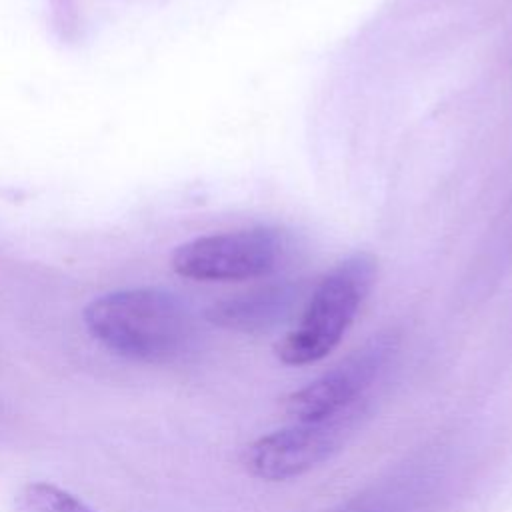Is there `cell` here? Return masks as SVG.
I'll return each instance as SVG.
<instances>
[{"label": "cell", "instance_id": "277c9868", "mask_svg": "<svg viewBox=\"0 0 512 512\" xmlns=\"http://www.w3.org/2000/svg\"><path fill=\"white\" fill-rule=\"evenodd\" d=\"M360 414L362 406L356 404L340 414L322 420L294 422L260 436L246 448V470L268 482L302 476L342 446Z\"/></svg>", "mask_w": 512, "mask_h": 512}, {"label": "cell", "instance_id": "8992f818", "mask_svg": "<svg viewBox=\"0 0 512 512\" xmlns=\"http://www.w3.org/2000/svg\"><path fill=\"white\" fill-rule=\"evenodd\" d=\"M304 300L300 282H270L214 302L206 318L224 330L242 334H264L286 324Z\"/></svg>", "mask_w": 512, "mask_h": 512}, {"label": "cell", "instance_id": "3957f363", "mask_svg": "<svg viewBox=\"0 0 512 512\" xmlns=\"http://www.w3.org/2000/svg\"><path fill=\"white\" fill-rule=\"evenodd\" d=\"M290 256V236L272 226L198 236L172 254L176 274L200 282H240L276 272Z\"/></svg>", "mask_w": 512, "mask_h": 512}, {"label": "cell", "instance_id": "ba28073f", "mask_svg": "<svg viewBox=\"0 0 512 512\" xmlns=\"http://www.w3.org/2000/svg\"><path fill=\"white\" fill-rule=\"evenodd\" d=\"M336 512H398V506L390 504L382 498H372V500L366 498L362 502L348 504V506H344L342 510H336Z\"/></svg>", "mask_w": 512, "mask_h": 512}, {"label": "cell", "instance_id": "52a82bcc", "mask_svg": "<svg viewBox=\"0 0 512 512\" xmlns=\"http://www.w3.org/2000/svg\"><path fill=\"white\" fill-rule=\"evenodd\" d=\"M16 512H98L78 496L50 482H28L16 494Z\"/></svg>", "mask_w": 512, "mask_h": 512}, {"label": "cell", "instance_id": "7a4b0ae2", "mask_svg": "<svg viewBox=\"0 0 512 512\" xmlns=\"http://www.w3.org/2000/svg\"><path fill=\"white\" fill-rule=\"evenodd\" d=\"M376 280V260L356 252L332 266L308 296L294 328L278 342L276 356L286 366H306L332 352Z\"/></svg>", "mask_w": 512, "mask_h": 512}, {"label": "cell", "instance_id": "5b68a950", "mask_svg": "<svg viewBox=\"0 0 512 512\" xmlns=\"http://www.w3.org/2000/svg\"><path fill=\"white\" fill-rule=\"evenodd\" d=\"M396 348V336L378 334L348 354L336 366L284 398V412L296 422L322 420L340 414L364 400L366 388Z\"/></svg>", "mask_w": 512, "mask_h": 512}, {"label": "cell", "instance_id": "6da1fadb", "mask_svg": "<svg viewBox=\"0 0 512 512\" xmlns=\"http://www.w3.org/2000/svg\"><path fill=\"white\" fill-rule=\"evenodd\" d=\"M84 326L112 354L146 364L180 360L196 338L186 304L160 288L102 294L84 308Z\"/></svg>", "mask_w": 512, "mask_h": 512}]
</instances>
